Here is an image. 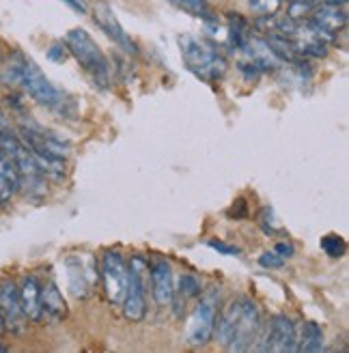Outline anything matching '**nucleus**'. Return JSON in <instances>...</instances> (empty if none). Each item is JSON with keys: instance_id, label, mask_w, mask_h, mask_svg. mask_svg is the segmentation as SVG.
Here are the masks:
<instances>
[{"instance_id": "obj_9", "label": "nucleus", "mask_w": 349, "mask_h": 353, "mask_svg": "<svg viewBox=\"0 0 349 353\" xmlns=\"http://www.w3.org/2000/svg\"><path fill=\"white\" fill-rule=\"evenodd\" d=\"M255 351H274V353L295 351V325L289 316L276 314L272 316L270 323H263Z\"/></svg>"}, {"instance_id": "obj_19", "label": "nucleus", "mask_w": 349, "mask_h": 353, "mask_svg": "<svg viewBox=\"0 0 349 353\" xmlns=\"http://www.w3.org/2000/svg\"><path fill=\"white\" fill-rule=\"evenodd\" d=\"M250 39V30H248V22L239 15H229V41L235 50L243 52L248 46Z\"/></svg>"}, {"instance_id": "obj_32", "label": "nucleus", "mask_w": 349, "mask_h": 353, "mask_svg": "<svg viewBox=\"0 0 349 353\" xmlns=\"http://www.w3.org/2000/svg\"><path fill=\"white\" fill-rule=\"evenodd\" d=\"M5 351H7V347H5V345H0V353H5Z\"/></svg>"}, {"instance_id": "obj_17", "label": "nucleus", "mask_w": 349, "mask_h": 353, "mask_svg": "<svg viewBox=\"0 0 349 353\" xmlns=\"http://www.w3.org/2000/svg\"><path fill=\"white\" fill-rule=\"evenodd\" d=\"M41 310L50 319H63V316H67L65 297L54 280H48L41 287Z\"/></svg>"}, {"instance_id": "obj_2", "label": "nucleus", "mask_w": 349, "mask_h": 353, "mask_svg": "<svg viewBox=\"0 0 349 353\" xmlns=\"http://www.w3.org/2000/svg\"><path fill=\"white\" fill-rule=\"evenodd\" d=\"M181 59L188 72L195 74L203 82H218L226 74V61L214 43L195 34H181L179 37Z\"/></svg>"}, {"instance_id": "obj_24", "label": "nucleus", "mask_w": 349, "mask_h": 353, "mask_svg": "<svg viewBox=\"0 0 349 353\" xmlns=\"http://www.w3.org/2000/svg\"><path fill=\"white\" fill-rule=\"evenodd\" d=\"M259 265H261V268H266V270H278V268H283V265H285V259L272 250V252H263L259 256Z\"/></svg>"}, {"instance_id": "obj_13", "label": "nucleus", "mask_w": 349, "mask_h": 353, "mask_svg": "<svg viewBox=\"0 0 349 353\" xmlns=\"http://www.w3.org/2000/svg\"><path fill=\"white\" fill-rule=\"evenodd\" d=\"M308 20L315 24L321 32H326L328 37H337L341 30H345L347 26V9L345 7H332V5H317L312 9Z\"/></svg>"}, {"instance_id": "obj_14", "label": "nucleus", "mask_w": 349, "mask_h": 353, "mask_svg": "<svg viewBox=\"0 0 349 353\" xmlns=\"http://www.w3.org/2000/svg\"><path fill=\"white\" fill-rule=\"evenodd\" d=\"M17 289H20V304H22L26 319L32 323L41 321L43 310H41V285H39V280L34 276H26Z\"/></svg>"}, {"instance_id": "obj_23", "label": "nucleus", "mask_w": 349, "mask_h": 353, "mask_svg": "<svg viewBox=\"0 0 349 353\" xmlns=\"http://www.w3.org/2000/svg\"><path fill=\"white\" fill-rule=\"evenodd\" d=\"M248 7L261 17H270L281 11L283 0H248Z\"/></svg>"}, {"instance_id": "obj_8", "label": "nucleus", "mask_w": 349, "mask_h": 353, "mask_svg": "<svg viewBox=\"0 0 349 353\" xmlns=\"http://www.w3.org/2000/svg\"><path fill=\"white\" fill-rule=\"evenodd\" d=\"M101 280H103V293H106L108 302L114 306H121L130 287V270L119 252L110 250L101 256Z\"/></svg>"}, {"instance_id": "obj_27", "label": "nucleus", "mask_w": 349, "mask_h": 353, "mask_svg": "<svg viewBox=\"0 0 349 353\" xmlns=\"http://www.w3.org/2000/svg\"><path fill=\"white\" fill-rule=\"evenodd\" d=\"M67 54H69V50H67L65 43H54V46L48 50V59L50 61H57V63H63L67 59Z\"/></svg>"}, {"instance_id": "obj_7", "label": "nucleus", "mask_w": 349, "mask_h": 353, "mask_svg": "<svg viewBox=\"0 0 349 353\" xmlns=\"http://www.w3.org/2000/svg\"><path fill=\"white\" fill-rule=\"evenodd\" d=\"M67 270V287L76 299L89 297L97 285V263L91 254H72L65 259Z\"/></svg>"}, {"instance_id": "obj_20", "label": "nucleus", "mask_w": 349, "mask_h": 353, "mask_svg": "<svg viewBox=\"0 0 349 353\" xmlns=\"http://www.w3.org/2000/svg\"><path fill=\"white\" fill-rule=\"evenodd\" d=\"M170 5H174L177 9L195 15V17H201L205 22H214L216 15L212 11V5L207 3V0H168Z\"/></svg>"}, {"instance_id": "obj_10", "label": "nucleus", "mask_w": 349, "mask_h": 353, "mask_svg": "<svg viewBox=\"0 0 349 353\" xmlns=\"http://www.w3.org/2000/svg\"><path fill=\"white\" fill-rule=\"evenodd\" d=\"M93 22L97 24L99 30H103L108 39H112L121 50H126L128 54H138V48L136 43L132 41L130 34L123 30L121 22L117 20V15L112 11V7L106 3V0H97L93 5Z\"/></svg>"}, {"instance_id": "obj_6", "label": "nucleus", "mask_w": 349, "mask_h": 353, "mask_svg": "<svg viewBox=\"0 0 349 353\" xmlns=\"http://www.w3.org/2000/svg\"><path fill=\"white\" fill-rule=\"evenodd\" d=\"M20 86L24 91L41 105H48V108H54V110H61L63 103L67 101L63 91L52 84L48 80V76L41 72V69L34 65V61H30L26 57L24 61V69H22V80H20Z\"/></svg>"}, {"instance_id": "obj_18", "label": "nucleus", "mask_w": 349, "mask_h": 353, "mask_svg": "<svg viewBox=\"0 0 349 353\" xmlns=\"http://www.w3.org/2000/svg\"><path fill=\"white\" fill-rule=\"evenodd\" d=\"M24 61H26V57L22 54V52H13V54L0 65V82L7 84V86H20Z\"/></svg>"}, {"instance_id": "obj_4", "label": "nucleus", "mask_w": 349, "mask_h": 353, "mask_svg": "<svg viewBox=\"0 0 349 353\" xmlns=\"http://www.w3.org/2000/svg\"><path fill=\"white\" fill-rule=\"evenodd\" d=\"M201 299L197 302L195 310L190 312L186 323V343L192 347H205L214 339V325L220 304V289L212 287L207 291H201Z\"/></svg>"}, {"instance_id": "obj_30", "label": "nucleus", "mask_w": 349, "mask_h": 353, "mask_svg": "<svg viewBox=\"0 0 349 353\" xmlns=\"http://www.w3.org/2000/svg\"><path fill=\"white\" fill-rule=\"evenodd\" d=\"M7 130H9V123H7L5 114L0 112V134H3V132H7Z\"/></svg>"}, {"instance_id": "obj_31", "label": "nucleus", "mask_w": 349, "mask_h": 353, "mask_svg": "<svg viewBox=\"0 0 349 353\" xmlns=\"http://www.w3.org/2000/svg\"><path fill=\"white\" fill-rule=\"evenodd\" d=\"M7 330V325H5V314H3V310H0V334H3Z\"/></svg>"}, {"instance_id": "obj_26", "label": "nucleus", "mask_w": 349, "mask_h": 353, "mask_svg": "<svg viewBox=\"0 0 349 353\" xmlns=\"http://www.w3.org/2000/svg\"><path fill=\"white\" fill-rule=\"evenodd\" d=\"M15 183L9 181L7 176H0V207H5L9 203V199L13 196V192H15Z\"/></svg>"}, {"instance_id": "obj_12", "label": "nucleus", "mask_w": 349, "mask_h": 353, "mask_svg": "<svg viewBox=\"0 0 349 353\" xmlns=\"http://www.w3.org/2000/svg\"><path fill=\"white\" fill-rule=\"evenodd\" d=\"M149 278H151L153 299L158 302V306H170L172 291H174L170 263L164 261V259L153 261V263H151V268H149Z\"/></svg>"}, {"instance_id": "obj_15", "label": "nucleus", "mask_w": 349, "mask_h": 353, "mask_svg": "<svg viewBox=\"0 0 349 353\" xmlns=\"http://www.w3.org/2000/svg\"><path fill=\"white\" fill-rule=\"evenodd\" d=\"M201 280L197 276L192 274H183L179 280H177V287H174L172 291V299L170 304H174V314L181 316L188 308V304L192 302V299H197L201 295Z\"/></svg>"}, {"instance_id": "obj_16", "label": "nucleus", "mask_w": 349, "mask_h": 353, "mask_svg": "<svg viewBox=\"0 0 349 353\" xmlns=\"http://www.w3.org/2000/svg\"><path fill=\"white\" fill-rule=\"evenodd\" d=\"M323 330L315 321H304L300 330L295 327V351L319 353L323 351Z\"/></svg>"}, {"instance_id": "obj_21", "label": "nucleus", "mask_w": 349, "mask_h": 353, "mask_svg": "<svg viewBox=\"0 0 349 353\" xmlns=\"http://www.w3.org/2000/svg\"><path fill=\"white\" fill-rule=\"evenodd\" d=\"M317 7V0H291L289 9H287V17L291 20H308L312 9Z\"/></svg>"}, {"instance_id": "obj_28", "label": "nucleus", "mask_w": 349, "mask_h": 353, "mask_svg": "<svg viewBox=\"0 0 349 353\" xmlns=\"http://www.w3.org/2000/svg\"><path fill=\"white\" fill-rule=\"evenodd\" d=\"M274 252H278L283 259H289V256H293V245L291 243H276Z\"/></svg>"}, {"instance_id": "obj_22", "label": "nucleus", "mask_w": 349, "mask_h": 353, "mask_svg": "<svg viewBox=\"0 0 349 353\" xmlns=\"http://www.w3.org/2000/svg\"><path fill=\"white\" fill-rule=\"evenodd\" d=\"M321 250H323L330 259H341V256H345V252H347V243H345V239L339 237V235H326V237L321 239Z\"/></svg>"}, {"instance_id": "obj_3", "label": "nucleus", "mask_w": 349, "mask_h": 353, "mask_svg": "<svg viewBox=\"0 0 349 353\" xmlns=\"http://www.w3.org/2000/svg\"><path fill=\"white\" fill-rule=\"evenodd\" d=\"M65 46L69 50V54H72L80 63V67L84 69V72L91 76L95 86H99V88L110 86L108 59L89 32H86L84 28H72L65 34Z\"/></svg>"}, {"instance_id": "obj_25", "label": "nucleus", "mask_w": 349, "mask_h": 353, "mask_svg": "<svg viewBox=\"0 0 349 353\" xmlns=\"http://www.w3.org/2000/svg\"><path fill=\"white\" fill-rule=\"evenodd\" d=\"M209 248L216 250L218 254H224V256H237V254H239V248H237V245H231V243H226V241H216V239H212V241H209Z\"/></svg>"}, {"instance_id": "obj_5", "label": "nucleus", "mask_w": 349, "mask_h": 353, "mask_svg": "<svg viewBox=\"0 0 349 353\" xmlns=\"http://www.w3.org/2000/svg\"><path fill=\"white\" fill-rule=\"evenodd\" d=\"M130 287H128V295L121 302V308H123L126 319L132 323H138L145 319L147 314V289H149V261H145L143 256H132L130 261Z\"/></svg>"}, {"instance_id": "obj_1", "label": "nucleus", "mask_w": 349, "mask_h": 353, "mask_svg": "<svg viewBox=\"0 0 349 353\" xmlns=\"http://www.w3.org/2000/svg\"><path fill=\"white\" fill-rule=\"evenodd\" d=\"M263 327L259 306L248 297H237L229 302L214 325V339L229 351H250Z\"/></svg>"}, {"instance_id": "obj_29", "label": "nucleus", "mask_w": 349, "mask_h": 353, "mask_svg": "<svg viewBox=\"0 0 349 353\" xmlns=\"http://www.w3.org/2000/svg\"><path fill=\"white\" fill-rule=\"evenodd\" d=\"M63 3H67L69 7H72L74 11H78V13H86V0H63Z\"/></svg>"}, {"instance_id": "obj_11", "label": "nucleus", "mask_w": 349, "mask_h": 353, "mask_svg": "<svg viewBox=\"0 0 349 353\" xmlns=\"http://www.w3.org/2000/svg\"><path fill=\"white\" fill-rule=\"evenodd\" d=\"M0 310L5 314V325L13 334H22L26 327V314L20 304V289L13 280L0 282Z\"/></svg>"}]
</instances>
